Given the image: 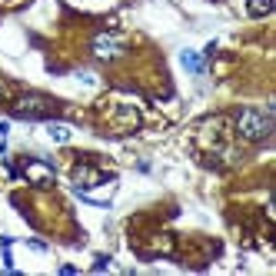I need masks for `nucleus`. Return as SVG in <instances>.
I'll return each instance as SVG.
<instances>
[{
  "instance_id": "1",
  "label": "nucleus",
  "mask_w": 276,
  "mask_h": 276,
  "mask_svg": "<svg viewBox=\"0 0 276 276\" xmlns=\"http://www.w3.org/2000/svg\"><path fill=\"white\" fill-rule=\"evenodd\" d=\"M237 133L246 143H263L273 137V113L256 110V107H243L237 113Z\"/></svg>"
},
{
  "instance_id": "2",
  "label": "nucleus",
  "mask_w": 276,
  "mask_h": 276,
  "mask_svg": "<svg viewBox=\"0 0 276 276\" xmlns=\"http://www.w3.org/2000/svg\"><path fill=\"white\" fill-rule=\"evenodd\" d=\"M57 110L60 107H57L50 97H43V93H20L17 100L10 103V113L17 120H50Z\"/></svg>"
},
{
  "instance_id": "3",
  "label": "nucleus",
  "mask_w": 276,
  "mask_h": 276,
  "mask_svg": "<svg viewBox=\"0 0 276 276\" xmlns=\"http://www.w3.org/2000/svg\"><path fill=\"white\" fill-rule=\"evenodd\" d=\"M90 54L97 60H103V63H110V60H120V57L127 54V40L120 37V34H110V30H103V34H97L90 40Z\"/></svg>"
},
{
  "instance_id": "4",
  "label": "nucleus",
  "mask_w": 276,
  "mask_h": 276,
  "mask_svg": "<svg viewBox=\"0 0 276 276\" xmlns=\"http://www.w3.org/2000/svg\"><path fill=\"white\" fill-rule=\"evenodd\" d=\"M20 173H23V177H27L34 186H43V190L57 183V170L50 163H43V160H23Z\"/></svg>"
},
{
  "instance_id": "5",
  "label": "nucleus",
  "mask_w": 276,
  "mask_h": 276,
  "mask_svg": "<svg viewBox=\"0 0 276 276\" xmlns=\"http://www.w3.org/2000/svg\"><path fill=\"white\" fill-rule=\"evenodd\" d=\"M110 180V173H103V170H97L90 163H77L74 166V190H93V186L107 183Z\"/></svg>"
},
{
  "instance_id": "6",
  "label": "nucleus",
  "mask_w": 276,
  "mask_h": 276,
  "mask_svg": "<svg viewBox=\"0 0 276 276\" xmlns=\"http://www.w3.org/2000/svg\"><path fill=\"white\" fill-rule=\"evenodd\" d=\"M180 63H183L186 74H203V70H206V60H203V54H197V50H183V54H180Z\"/></svg>"
},
{
  "instance_id": "7",
  "label": "nucleus",
  "mask_w": 276,
  "mask_h": 276,
  "mask_svg": "<svg viewBox=\"0 0 276 276\" xmlns=\"http://www.w3.org/2000/svg\"><path fill=\"white\" fill-rule=\"evenodd\" d=\"M137 123H140V113L137 110H127V107H123L120 113H113V127L117 130H133Z\"/></svg>"
},
{
  "instance_id": "8",
  "label": "nucleus",
  "mask_w": 276,
  "mask_h": 276,
  "mask_svg": "<svg viewBox=\"0 0 276 276\" xmlns=\"http://www.w3.org/2000/svg\"><path fill=\"white\" fill-rule=\"evenodd\" d=\"M246 14L250 17H270L273 14V0H246Z\"/></svg>"
},
{
  "instance_id": "9",
  "label": "nucleus",
  "mask_w": 276,
  "mask_h": 276,
  "mask_svg": "<svg viewBox=\"0 0 276 276\" xmlns=\"http://www.w3.org/2000/svg\"><path fill=\"white\" fill-rule=\"evenodd\" d=\"M47 133H50L54 143H70V137H74V130L67 123H47Z\"/></svg>"
},
{
  "instance_id": "10",
  "label": "nucleus",
  "mask_w": 276,
  "mask_h": 276,
  "mask_svg": "<svg viewBox=\"0 0 276 276\" xmlns=\"http://www.w3.org/2000/svg\"><path fill=\"white\" fill-rule=\"evenodd\" d=\"M10 97H14V87H10V83H7V80L0 77V103H7Z\"/></svg>"
},
{
  "instance_id": "11",
  "label": "nucleus",
  "mask_w": 276,
  "mask_h": 276,
  "mask_svg": "<svg viewBox=\"0 0 276 276\" xmlns=\"http://www.w3.org/2000/svg\"><path fill=\"white\" fill-rule=\"evenodd\" d=\"M77 77H80L83 83H97V77H93V74H87V70H77Z\"/></svg>"
},
{
  "instance_id": "12",
  "label": "nucleus",
  "mask_w": 276,
  "mask_h": 276,
  "mask_svg": "<svg viewBox=\"0 0 276 276\" xmlns=\"http://www.w3.org/2000/svg\"><path fill=\"white\" fill-rule=\"evenodd\" d=\"M30 246H34L37 253H47V243H43V239H30Z\"/></svg>"
},
{
  "instance_id": "13",
  "label": "nucleus",
  "mask_w": 276,
  "mask_h": 276,
  "mask_svg": "<svg viewBox=\"0 0 276 276\" xmlns=\"http://www.w3.org/2000/svg\"><path fill=\"white\" fill-rule=\"evenodd\" d=\"M7 130H10V123H7V120H0V137H7Z\"/></svg>"
}]
</instances>
